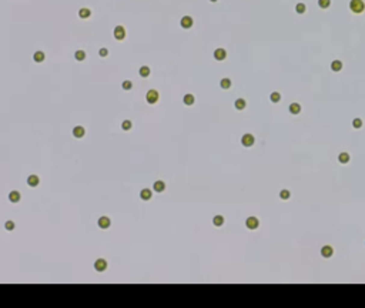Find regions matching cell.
<instances>
[{
  "mask_svg": "<svg viewBox=\"0 0 365 308\" xmlns=\"http://www.w3.org/2000/svg\"><path fill=\"white\" fill-rule=\"evenodd\" d=\"M13 228H14V222L13 221H6V230L10 231V230H13Z\"/></svg>",
  "mask_w": 365,
  "mask_h": 308,
  "instance_id": "cell-34",
  "label": "cell"
},
{
  "mask_svg": "<svg viewBox=\"0 0 365 308\" xmlns=\"http://www.w3.org/2000/svg\"><path fill=\"white\" fill-rule=\"evenodd\" d=\"M98 227L100 228H109L110 227V218L109 217H101V218H98Z\"/></svg>",
  "mask_w": 365,
  "mask_h": 308,
  "instance_id": "cell-9",
  "label": "cell"
},
{
  "mask_svg": "<svg viewBox=\"0 0 365 308\" xmlns=\"http://www.w3.org/2000/svg\"><path fill=\"white\" fill-rule=\"evenodd\" d=\"M114 37L117 39V40H123V39L125 37V30L123 26H117L114 29Z\"/></svg>",
  "mask_w": 365,
  "mask_h": 308,
  "instance_id": "cell-5",
  "label": "cell"
},
{
  "mask_svg": "<svg viewBox=\"0 0 365 308\" xmlns=\"http://www.w3.org/2000/svg\"><path fill=\"white\" fill-rule=\"evenodd\" d=\"M214 57H215V60L221 61V60H224L225 57H227V53H225V50L224 49H217L215 51H214Z\"/></svg>",
  "mask_w": 365,
  "mask_h": 308,
  "instance_id": "cell-7",
  "label": "cell"
},
{
  "mask_svg": "<svg viewBox=\"0 0 365 308\" xmlns=\"http://www.w3.org/2000/svg\"><path fill=\"white\" fill-rule=\"evenodd\" d=\"M352 124H354V127H355V129H360L361 126H362V120H361V119H355V120H354V123H352Z\"/></svg>",
  "mask_w": 365,
  "mask_h": 308,
  "instance_id": "cell-33",
  "label": "cell"
},
{
  "mask_svg": "<svg viewBox=\"0 0 365 308\" xmlns=\"http://www.w3.org/2000/svg\"><path fill=\"white\" fill-rule=\"evenodd\" d=\"M333 253H334V250H333V247H329V245H325V247H322V250H321L322 257H325V258H329V257L333 255Z\"/></svg>",
  "mask_w": 365,
  "mask_h": 308,
  "instance_id": "cell-10",
  "label": "cell"
},
{
  "mask_svg": "<svg viewBox=\"0 0 365 308\" xmlns=\"http://www.w3.org/2000/svg\"><path fill=\"white\" fill-rule=\"evenodd\" d=\"M213 222L217 226V227L223 226V224H224V217L223 216H215V217H214V220H213Z\"/></svg>",
  "mask_w": 365,
  "mask_h": 308,
  "instance_id": "cell-23",
  "label": "cell"
},
{
  "mask_svg": "<svg viewBox=\"0 0 365 308\" xmlns=\"http://www.w3.org/2000/svg\"><path fill=\"white\" fill-rule=\"evenodd\" d=\"M98 54H100L101 57H106V56L109 54V50H107V49H100V51H98Z\"/></svg>",
  "mask_w": 365,
  "mask_h": 308,
  "instance_id": "cell-35",
  "label": "cell"
},
{
  "mask_svg": "<svg viewBox=\"0 0 365 308\" xmlns=\"http://www.w3.org/2000/svg\"><path fill=\"white\" fill-rule=\"evenodd\" d=\"M338 160L345 164V163L349 161V154H348V153H341V154H339V157H338Z\"/></svg>",
  "mask_w": 365,
  "mask_h": 308,
  "instance_id": "cell-24",
  "label": "cell"
},
{
  "mask_svg": "<svg viewBox=\"0 0 365 308\" xmlns=\"http://www.w3.org/2000/svg\"><path fill=\"white\" fill-rule=\"evenodd\" d=\"M280 100H281V94H280V93H277V92H274L273 94H271V101L278 103Z\"/></svg>",
  "mask_w": 365,
  "mask_h": 308,
  "instance_id": "cell-28",
  "label": "cell"
},
{
  "mask_svg": "<svg viewBox=\"0 0 365 308\" xmlns=\"http://www.w3.org/2000/svg\"><path fill=\"white\" fill-rule=\"evenodd\" d=\"M258 218H255V217H248L247 218V221H245V226L250 228V230H255L257 227H258Z\"/></svg>",
  "mask_w": 365,
  "mask_h": 308,
  "instance_id": "cell-4",
  "label": "cell"
},
{
  "mask_svg": "<svg viewBox=\"0 0 365 308\" xmlns=\"http://www.w3.org/2000/svg\"><path fill=\"white\" fill-rule=\"evenodd\" d=\"M181 26L184 27V29H190L193 26V19L190 16H184L181 19Z\"/></svg>",
  "mask_w": 365,
  "mask_h": 308,
  "instance_id": "cell-11",
  "label": "cell"
},
{
  "mask_svg": "<svg viewBox=\"0 0 365 308\" xmlns=\"http://www.w3.org/2000/svg\"><path fill=\"white\" fill-rule=\"evenodd\" d=\"M245 106H247V103H245L244 98H238V100H235V108L243 110V108H245Z\"/></svg>",
  "mask_w": 365,
  "mask_h": 308,
  "instance_id": "cell-20",
  "label": "cell"
},
{
  "mask_svg": "<svg viewBox=\"0 0 365 308\" xmlns=\"http://www.w3.org/2000/svg\"><path fill=\"white\" fill-rule=\"evenodd\" d=\"M131 121L130 120H125V121H123V124H121V127H123V130H130L131 129Z\"/></svg>",
  "mask_w": 365,
  "mask_h": 308,
  "instance_id": "cell-30",
  "label": "cell"
},
{
  "mask_svg": "<svg viewBox=\"0 0 365 308\" xmlns=\"http://www.w3.org/2000/svg\"><path fill=\"white\" fill-rule=\"evenodd\" d=\"M44 57L46 56H44L43 51H36V53L33 54V59H34V61H37V63H42L44 60Z\"/></svg>",
  "mask_w": 365,
  "mask_h": 308,
  "instance_id": "cell-16",
  "label": "cell"
},
{
  "mask_svg": "<svg viewBox=\"0 0 365 308\" xmlns=\"http://www.w3.org/2000/svg\"><path fill=\"white\" fill-rule=\"evenodd\" d=\"M131 87H133V83H131V81H128V80L123 81V89H124V90H130Z\"/></svg>",
  "mask_w": 365,
  "mask_h": 308,
  "instance_id": "cell-32",
  "label": "cell"
},
{
  "mask_svg": "<svg viewBox=\"0 0 365 308\" xmlns=\"http://www.w3.org/2000/svg\"><path fill=\"white\" fill-rule=\"evenodd\" d=\"M193 103H194V96H193V94H185L184 96V104L191 106Z\"/></svg>",
  "mask_w": 365,
  "mask_h": 308,
  "instance_id": "cell-22",
  "label": "cell"
},
{
  "mask_svg": "<svg viewBox=\"0 0 365 308\" xmlns=\"http://www.w3.org/2000/svg\"><path fill=\"white\" fill-rule=\"evenodd\" d=\"M39 183H40V180H39L37 176H34V174H32V176H29L27 179V184L30 185V187H37Z\"/></svg>",
  "mask_w": 365,
  "mask_h": 308,
  "instance_id": "cell-8",
  "label": "cell"
},
{
  "mask_svg": "<svg viewBox=\"0 0 365 308\" xmlns=\"http://www.w3.org/2000/svg\"><path fill=\"white\" fill-rule=\"evenodd\" d=\"M349 9L354 13H362L365 9V3L362 0H351L349 2Z\"/></svg>",
  "mask_w": 365,
  "mask_h": 308,
  "instance_id": "cell-1",
  "label": "cell"
},
{
  "mask_svg": "<svg viewBox=\"0 0 365 308\" xmlns=\"http://www.w3.org/2000/svg\"><path fill=\"white\" fill-rule=\"evenodd\" d=\"M280 197H281L283 200H287V198L289 197V191L288 190H283V191L280 193Z\"/></svg>",
  "mask_w": 365,
  "mask_h": 308,
  "instance_id": "cell-31",
  "label": "cell"
},
{
  "mask_svg": "<svg viewBox=\"0 0 365 308\" xmlns=\"http://www.w3.org/2000/svg\"><path fill=\"white\" fill-rule=\"evenodd\" d=\"M331 69H333V71H339L342 69V63L339 60H334L333 63H331Z\"/></svg>",
  "mask_w": 365,
  "mask_h": 308,
  "instance_id": "cell-17",
  "label": "cell"
},
{
  "mask_svg": "<svg viewBox=\"0 0 365 308\" xmlns=\"http://www.w3.org/2000/svg\"><path fill=\"white\" fill-rule=\"evenodd\" d=\"M146 100H147L150 104L157 103L158 101V92L157 90H148V93L146 94Z\"/></svg>",
  "mask_w": 365,
  "mask_h": 308,
  "instance_id": "cell-2",
  "label": "cell"
},
{
  "mask_svg": "<svg viewBox=\"0 0 365 308\" xmlns=\"http://www.w3.org/2000/svg\"><path fill=\"white\" fill-rule=\"evenodd\" d=\"M74 57H76L77 61H83V60L86 59V53H84L83 50H77L76 54H74Z\"/></svg>",
  "mask_w": 365,
  "mask_h": 308,
  "instance_id": "cell-21",
  "label": "cell"
},
{
  "mask_svg": "<svg viewBox=\"0 0 365 308\" xmlns=\"http://www.w3.org/2000/svg\"><path fill=\"white\" fill-rule=\"evenodd\" d=\"M164 188H165V184H164L163 181H156V183H154V191L161 193V191H164Z\"/></svg>",
  "mask_w": 365,
  "mask_h": 308,
  "instance_id": "cell-18",
  "label": "cell"
},
{
  "mask_svg": "<svg viewBox=\"0 0 365 308\" xmlns=\"http://www.w3.org/2000/svg\"><path fill=\"white\" fill-rule=\"evenodd\" d=\"M94 268L97 271H104L106 268H107V263H106V260H103V258H98L96 263H94Z\"/></svg>",
  "mask_w": 365,
  "mask_h": 308,
  "instance_id": "cell-6",
  "label": "cell"
},
{
  "mask_svg": "<svg viewBox=\"0 0 365 308\" xmlns=\"http://www.w3.org/2000/svg\"><path fill=\"white\" fill-rule=\"evenodd\" d=\"M295 10H297V13L302 14V13L305 11V5H304V3H298V5H297V7H295Z\"/></svg>",
  "mask_w": 365,
  "mask_h": 308,
  "instance_id": "cell-29",
  "label": "cell"
},
{
  "mask_svg": "<svg viewBox=\"0 0 365 308\" xmlns=\"http://www.w3.org/2000/svg\"><path fill=\"white\" fill-rule=\"evenodd\" d=\"M140 197H141L143 200H150L151 198V190H148V188H144V190H141V193H140Z\"/></svg>",
  "mask_w": 365,
  "mask_h": 308,
  "instance_id": "cell-13",
  "label": "cell"
},
{
  "mask_svg": "<svg viewBox=\"0 0 365 308\" xmlns=\"http://www.w3.org/2000/svg\"><path fill=\"white\" fill-rule=\"evenodd\" d=\"M241 143H243V146H245V147H251L252 144H254V135L252 134H244L243 135V138H241Z\"/></svg>",
  "mask_w": 365,
  "mask_h": 308,
  "instance_id": "cell-3",
  "label": "cell"
},
{
  "mask_svg": "<svg viewBox=\"0 0 365 308\" xmlns=\"http://www.w3.org/2000/svg\"><path fill=\"white\" fill-rule=\"evenodd\" d=\"M211 2H217V0H211Z\"/></svg>",
  "mask_w": 365,
  "mask_h": 308,
  "instance_id": "cell-36",
  "label": "cell"
},
{
  "mask_svg": "<svg viewBox=\"0 0 365 308\" xmlns=\"http://www.w3.org/2000/svg\"><path fill=\"white\" fill-rule=\"evenodd\" d=\"M73 135H74V137H77V138L83 137V135H84V129H83V127H80V126H76V127L73 129Z\"/></svg>",
  "mask_w": 365,
  "mask_h": 308,
  "instance_id": "cell-12",
  "label": "cell"
},
{
  "mask_svg": "<svg viewBox=\"0 0 365 308\" xmlns=\"http://www.w3.org/2000/svg\"><path fill=\"white\" fill-rule=\"evenodd\" d=\"M318 5H320L321 9H327L331 5V0H318Z\"/></svg>",
  "mask_w": 365,
  "mask_h": 308,
  "instance_id": "cell-27",
  "label": "cell"
},
{
  "mask_svg": "<svg viewBox=\"0 0 365 308\" xmlns=\"http://www.w3.org/2000/svg\"><path fill=\"white\" fill-rule=\"evenodd\" d=\"M140 76H141V77H148V76H150V69H148L147 66H143L141 69H140Z\"/></svg>",
  "mask_w": 365,
  "mask_h": 308,
  "instance_id": "cell-25",
  "label": "cell"
},
{
  "mask_svg": "<svg viewBox=\"0 0 365 308\" xmlns=\"http://www.w3.org/2000/svg\"><path fill=\"white\" fill-rule=\"evenodd\" d=\"M90 14H91V11L88 10V9H86V7L79 10V16L82 17V19H87V17H90Z\"/></svg>",
  "mask_w": 365,
  "mask_h": 308,
  "instance_id": "cell-19",
  "label": "cell"
},
{
  "mask_svg": "<svg viewBox=\"0 0 365 308\" xmlns=\"http://www.w3.org/2000/svg\"><path fill=\"white\" fill-rule=\"evenodd\" d=\"M9 200L11 203H17V201L20 200V193L19 191H11L10 194H9Z\"/></svg>",
  "mask_w": 365,
  "mask_h": 308,
  "instance_id": "cell-14",
  "label": "cell"
},
{
  "mask_svg": "<svg viewBox=\"0 0 365 308\" xmlns=\"http://www.w3.org/2000/svg\"><path fill=\"white\" fill-rule=\"evenodd\" d=\"M220 86L223 87V89H230L231 87V80L230 79H223L221 83H220Z\"/></svg>",
  "mask_w": 365,
  "mask_h": 308,
  "instance_id": "cell-26",
  "label": "cell"
},
{
  "mask_svg": "<svg viewBox=\"0 0 365 308\" xmlns=\"http://www.w3.org/2000/svg\"><path fill=\"white\" fill-rule=\"evenodd\" d=\"M301 111V106L298 104V103H292L291 106H289V113L292 114H298Z\"/></svg>",
  "mask_w": 365,
  "mask_h": 308,
  "instance_id": "cell-15",
  "label": "cell"
}]
</instances>
